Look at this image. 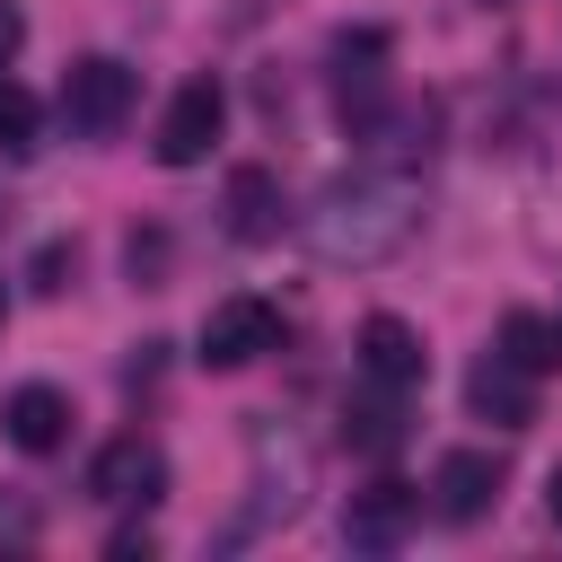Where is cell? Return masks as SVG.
Returning a JSON list of instances; mask_svg holds the SVG:
<instances>
[{
  "label": "cell",
  "mask_w": 562,
  "mask_h": 562,
  "mask_svg": "<svg viewBox=\"0 0 562 562\" xmlns=\"http://www.w3.org/2000/svg\"><path fill=\"white\" fill-rule=\"evenodd\" d=\"M413 220H422V193L395 176V167H360V176H334L325 193H316V211H307V246L325 255V263H386L404 237H413Z\"/></svg>",
  "instance_id": "1"
},
{
  "label": "cell",
  "mask_w": 562,
  "mask_h": 562,
  "mask_svg": "<svg viewBox=\"0 0 562 562\" xmlns=\"http://www.w3.org/2000/svg\"><path fill=\"white\" fill-rule=\"evenodd\" d=\"M263 351H281V307L272 299H255V290H237V299H211V316H202V369H255Z\"/></svg>",
  "instance_id": "2"
},
{
  "label": "cell",
  "mask_w": 562,
  "mask_h": 562,
  "mask_svg": "<svg viewBox=\"0 0 562 562\" xmlns=\"http://www.w3.org/2000/svg\"><path fill=\"white\" fill-rule=\"evenodd\" d=\"M132 70L114 61V53H88V61H70L61 70V123L70 132H88V140H105V132H123V114H132Z\"/></svg>",
  "instance_id": "3"
},
{
  "label": "cell",
  "mask_w": 562,
  "mask_h": 562,
  "mask_svg": "<svg viewBox=\"0 0 562 562\" xmlns=\"http://www.w3.org/2000/svg\"><path fill=\"white\" fill-rule=\"evenodd\" d=\"M220 123H228V88L220 79H184L176 97H167V114H158V167H193V158H211V140H220Z\"/></svg>",
  "instance_id": "4"
},
{
  "label": "cell",
  "mask_w": 562,
  "mask_h": 562,
  "mask_svg": "<svg viewBox=\"0 0 562 562\" xmlns=\"http://www.w3.org/2000/svg\"><path fill=\"white\" fill-rule=\"evenodd\" d=\"M167 492V457H158V439H105L97 457H88V501H105V509H149Z\"/></svg>",
  "instance_id": "5"
},
{
  "label": "cell",
  "mask_w": 562,
  "mask_h": 562,
  "mask_svg": "<svg viewBox=\"0 0 562 562\" xmlns=\"http://www.w3.org/2000/svg\"><path fill=\"white\" fill-rule=\"evenodd\" d=\"M501 483H509V465H501L492 448H448V457L430 465V509H439L448 527H474V518L501 509Z\"/></svg>",
  "instance_id": "6"
},
{
  "label": "cell",
  "mask_w": 562,
  "mask_h": 562,
  "mask_svg": "<svg viewBox=\"0 0 562 562\" xmlns=\"http://www.w3.org/2000/svg\"><path fill=\"white\" fill-rule=\"evenodd\" d=\"M413 518H422V492L395 483V474H378L369 492H351V509H342V544H351V553H395V544L413 536Z\"/></svg>",
  "instance_id": "7"
},
{
  "label": "cell",
  "mask_w": 562,
  "mask_h": 562,
  "mask_svg": "<svg viewBox=\"0 0 562 562\" xmlns=\"http://www.w3.org/2000/svg\"><path fill=\"white\" fill-rule=\"evenodd\" d=\"M465 404H474L483 422H501V430H527V422H536V369H518L509 351H483V360L465 369Z\"/></svg>",
  "instance_id": "8"
},
{
  "label": "cell",
  "mask_w": 562,
  "mask_h": 562,
  "mask_svg": "<svg viewBox=\"0 0 562 562\" xmlns=\"http://www.w3.org/2000/svg\"><path fill=\"white\" fill-rule=\"evenodd\" d=\"M220 211H228V237H237V246H272L281 220H290L272 167H228V202H220Z\"/></svg>",
  "instance_id": "9"
},
{
  "label": "cell",
  "mask_w": 562,
  "mask_h": 562,
  "mask_svg": "<svg viewBox=\"0 0 562 562\" xmlns=\"http://www.w3.org/2000/svg\"><path fill=\"white\" fill-rule=\"evenodd\" d=\"M0 430H9L26 457H53V448L70 439V395H61V386H18V395L0 404Z\"/></svg>",
  "instance_id": "10"
},
{
  "label": "cell",
  "mask_w": 562,
  "mask_h": 562,
  "mask_svg": "<svg viewBox=\"0 0 562 562\" xmlns=\"http://www.w3.org/2000/svg\"><path fill=\"white\" fill-rule=\"evenodd\" d=\"M360 369L386 378V386H422L430 351H422V334H413L404 316H369V325H360Z\"/></svg>",
  "instance_id": "11"
},
{
  "label": "cell",
  "mask_w": 562,
  "mask_h": 562,
  "mask_svg": "<svg viewBox=\"0 0 562 562\" xmlns=\"http://www.w3.org/2000/svg\"><path fill=\"white\" fill-rule=\"evenodd\" d=\"M342 439H351V448H369V457H386V448L404 439V386L369 378V395H351V404H342Z\"/></svg>",
  "instance_id": "12"
},
{
  "label": "cell",
  "mask_w": 562,
  "mask_h": 562,
  "mask_svg": "<svg viewBox=\"0 0 562 562\" xmlns=\"http://www.w3.org/2000/svg\"><path fill=\"white\" fill-rule=\"evenodd\" d=\"M501 351H509L518 369H536V378H544V369H562V325H553V316H536V307H509V316H501Z\"/></svg>",
  "instance_id": "13"
},
{
  "label": "cell",
  "mask_w": 562,
  "mask_h": 562,
  "mask_svg": "<svg viewBox=\"0 0 562 562\" xmlns=\"http://www.w3.org/2000/svg\"><path fill=\"white\" fill-rule=\"evenodd\" d=\"M35 132H44L35 97H26L18 79H0V149H9V158H26V149H35Z\"/></svg>",
  "instance_id": "14"
},
{
  "label": "cell",
  "mask_w": 562,
  "mask_h": 562,
  "mask_svg": "<svg viewBox=\"0 0 562 562\" xmlns=\"http://www.w3.org/2000/svg\"><path fill=\"white\" fill-rule=\"evenodd\" d=\"M18 44H26V9H18V0H0V70L18 61Z\"/></svg>",
  "instance_id": "15"
},
{
  "label": "cell",
  "mask_w": 562,
  "mask_h": 562,
  "mask_svg": "<svg viewBox=\"0 0 562 562\" xmlns=\"http://www.w3.org/2000/svg\"><path fill=\"white\" fill-rule=\"evenodd\" d=\"M105 553H114V562H132V553H140V562H149V527H123V536H114V544H105Z\"/></svg>",
  "instance_id": "16"
},
{
  "label": "cell",
  "mask_w": 562,
  "mask_h": 562,
  "mask_svg": "<svg viewBox=\"0 0 562 562\" xmlns=\"http://www.w3.org/2000/svg\"><path fill=\"white\" fill-rule=\"evenodd\" d=\"M544 509H553V527H562V465L544 474Z\"/></svg>",
  "instance_id": "17"
},
{
  "label": "cell",
  "mask_w": 562,
  "mask_h": 562,
  "mask_svg": "<svg viewBox=\"0 0 562 562\" xmlns=\"http://www.w3.org/2000/svg\"><path fill=\"white\" fill-rule=\"evenodd\" d=\"M0 325H9V281H0Z\"/></svg>",
  "instance_id": "18"
},
{
  "label": "cell",
  "mask_w": 562,
  "mask_h": 562,
  "mask_svg": "<svg viewBox=\"0 0 562 562\" xmlns=\"http://www.w3.org/2000/svg\"><path fill=\"white\" fill-rule=\"evenodd\" d=\"M553 325H562V316H553Z\"/></svg>",
  "instance_id": "19"
}]
</instances>
